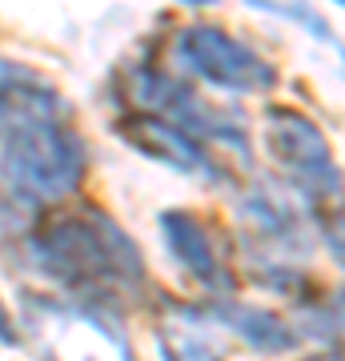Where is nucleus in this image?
Returning a JSON list of instances; mask_svg holds the SVG:
<instances>
[{
	"instance_id": "1",
	"label": "nucleus",
	"mask_w": 345,
	"mask_h": 361,
	"mask_svg": "<svg viewBox=\"0 0 345 361\" xmlns=\"http://www.w3.org/2000/svg\"><path fill=\"white\" fill-rule=\"evenodd\" d=\"M28 257L52 285H61L92 310L145 293V261L121 225L101 209L56 213L28 237Z\"/></svg>"
},
{
	"instance_id": "2",
	"label": "nucleus",
	"mask_w": 345,
	"mask_h": 361,
	"mask_svg": "<svg viewBox=\"0 0 345 361\" xmlns=\"http://www.w3.org/2000/svg\"><path fill=\"white\" fill-rule=\"evenodd\" d=\"M89 169V149L68 116H44L0 133V189L20 205H56L73 197Z\"/></svg>"
},
{
	"instance_id": "3",
	"label": "nucleus",
	"mask_w": 345,
	"mask_h": 361,
	"mask_svg": "<svg viewBox=\"0 0 345 361\" xmlns=\"http://www.w3.org/2000/svg\"><path fill=\"white\" fill-rule=\"evenodd\" d=\"M265 149L273 157V165L282 169L285 185L293 189L301 201L309 205H329L345 193V177L337 161H333V149L325 141L317 121H309L305 113L297 109H269L265 116Z\"/></svg>"
},
{
	"instance_id": "4",
	"label": "nucleus",
	"mask_w": 345,
	"mask_h": 361,
	"mask_svg": "<svg viewBox=\"0 0 345 361\" xmlns=\"http://www.w3.org/2000/svg\"><path fill=\"white\" fill-rule=\"evenodd\" d=\"M173 61H177L181 77L205 80L213 89L225 92H269L282 73L273 61H265L253 44L237 40L221 25H185L173 40Z\"/></svg>"
},
{
	"instance_id": "5",
	"label": "nucleus",
	"mask_w": 345,
	"mask_h": 361,
	"mask_svg": "<svg viewBox=\"0 0 345 361\" xmlns=\"http://www.w3.org/2000/svg\"><path fill=\"white\" fill-rule=\"evenodd\" d=\"M116 129H121V137L137 153H145L157 165H169V169H177V173H197V177H217L213 149L205 141H197L189 129H181L177 121H169V116L137 109Z\"/></svg>"
},
{
	"instance_id": "6",
	"label": "nucleus",
	"mask_w": 345,
	"mask_h": 361,
	"mask_svg": "<svg viewBox=\"0 0 345 361\" xmlns=\"http://www.w3.org/2000/svg\"><path fill=\"white\" fill-rule=\"evenodd\" d=\"M161 237H165L169 253L193 281H201L213 293H229L233 273L217 249V233L209 229V221L189 213V209H169L161 213Z\"/></svg>"
},
{
	"instance_id": "7",
	"label": "nucleus",
	"mask_w": 345,
	"mask_h": 361,
	"mask_svg": "<svg viewBox=\"0 0 345 361\" xmlns=\"http://www.w3.org/2000/svg\"><path fill=\"white\" fill-rule=\"evenodd\" d=\"M241 221L253 229L257 241H265L273 253H309L313 241L305 237V221L282 193H273L269 185H257L249 197H241Z\"/></svg>"
},
{
	"instance_id": "8",
	"label": "nucleus",
	"mask_w": 345,
	"mask_h": 361,
	"mask_svg": "<svg viewBox=\"0 0 345 361\" xmlns=\"http://www.w3.org/2000/svg\"><path fill=\"white\" fill-rule=\"evenodd\" d=\"M44 116H68L61 92L16 61H0V133Z\"/></svg>"
},
{
	"instance_id": "9",
	"label": "nucleus",
	"mask_w": 345,
	"mask_h": 361,
	"mask_svg": "<svg viewBox=\"0 0 345 361\" xmlns=\"http://www.w3.org/2000/svg\"><path fill=\"white\" fill-rule=\"evenodd\" d=\"M213 322H221L229 334H237L245 345L261 349V353H289L297 349V329L289 322H282L273 310H261V305H245V301H225L217 305Z\"/></svg>"
},
{
	"instance_id": "10",
	"label": "nucleus",
	"mask_w": 345,
	"mask_h": 361,
	"mask_svg": "<svg viewBox=\"0 0 345 361\" xmlns=\"http://www.w3.org/2000/svg\"><path fill=\"white\" fill-rule=\"evenodd\" d=\"M157 349L165 361H225L221 337L201 322V313H177L157 325Z\"/></svg>"
},
{
	"instance_id": "11",
	"label": "nucleus",
	"mask_w": 345,
	"mask_h": 361,
	"mask_svg": "<svg viewBox=\"0 0 345 361\" xmlns=\"http://www.w3.org/2000/svg\"><path fill=\"white\" fill-rule=\"evenodd\" d=\"M297 337H313V341H329L345 345V289H333L321 301H301L297 305Z\"/></svg>"
},
{
	"instance_id": "12",
	"label": "nucleus",
	"mask_w": 345,
	"mask_h": 361,
	"mask_svg": "<svg viewBox=\"0 0 345 361\" xmlns=\"http://www.w3.org/2000/svg\"><path fill=\"white\" fill-rule=\"evenodd\" d=\"M253 4H257V8H269V13L293 16L297 25H305V28H309V32H313L317 40H325L329 49H337V52H341V61H345V44H341L337 37H333V28L325 25V20H321V16L313 13V8H305L301 0H253Z\"/></svg>"
},
{
	"instance_id": "13",
	"label": "nucleus",
	"mask_w": 345,
	"mask_h": 361,
	"mask_svg": "<svg viewBox=\"0 0 345 361\" xmlns=\"http://www.w3.org/2000/svg\"><path fill=\"white\" fill-rule=\"evenodd\" d=\"M321 237H325V245H329L333 261L345 269V205H337L333 213L321 217Z\"/></svg>"
},
{
	"instance_id": "14",
	"label": "nucleus",
	"mask_w": 345,
	"mask_h": 361,
	"mask_svg": "<svg viewBox=\"0 0 345 361\" xmlns=\"http://www.w3.org/2000/svg\"><path fill=\"white\" fill-rule=\"evenodd\" d=\"M0 341L4 345H16L20 337H16V325H13V313L4 310V301H0Z\"/></svg>"
},
{
	"instance_id": "15",
	"label": "nucleus",
	"mask_w": 345,
	"mask_h": 361,
	"mask_svg": "<svg viewBox=\"0 0 345 361\" xmlns=\"http://www.w3.org/2000/svg\"><path fill=\"white\" fill-rule=\"evenodd\" d=\"M305 361H345V345H333V349H325L317 357H305Z\"/></svg>"
},
{
	"instance_id": "16",
	"label": "nucleus",
	"mask_w": 345,
	"mask_h": 361,
	"mask_svg": "<svg viewBox=\"0 0 345 361\" xmlns=\"http://www.w3.org/2000/svg\"><path fill=\"white\" fill-rule=\"evenodd\" d=\"M333 4H341V8H345V0H333Z\"/></svg>"
}]
</instances>
